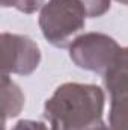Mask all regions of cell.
<instances>
[{
    "label": "cell",
    "mask_w": 128,
    "mask_h": 130,
    "mask_svg": "<svg viewBox=\"0 0 128 130\" xmlns=\"http://www.w3.org/2000/svg\"><path fill=\"white\" fill-rule=\"evenodd\" d=\"M88 17H101L110 9V0H80Z\"/></svg>",
    "instance_id": "obj_9"
},
{
    "label": "cell",
    "mask_w": 128,
    "mask_h": 130,
    "mask_svg": "<svg viewBox=\"0 0 128 130\" xmlns=\"http://www.w3.org/2000/svg\"><path fill=\"white\" fill-rule=\"evenodd\" d=\"M12 130H53L48 127L47 124L41 123V121H32V120H21L15 124V127Z\"/></svg>",
    "instance_id": "obj_10"
},
{
    "label": "cell",
    "mask_w": 128,
    "mask_h": 130,
    "mask_svg": "<svg viewBox=\"0 0 128 130\" xmlns=\"http://www.w3.org/2000/svg\"><path fill=\"white\" fill-rule=\"evenodd\" d=\"M104 91L89 83H63L44 104V117L53 130H86L101 121Z\"/></svg>",
    "instance_id": "obj_1"
},
{
    "label": "cell",
    "mask_w": 128,
    "mask_h": 130,
    "mask_svg": "<svg viewBox=\"0 0 128 130\" xmlns=\"http://www.w3.org/2000/svg\"><path fill=\"white\" fill-rule=\"evenodd\" d=\"M109 126L112 130H128V92L112 95Z\"/></svg>",
    "instance_id": "obj_7"
},
{
    "label": "cell",
    "mask_w": 128,
    "mask_h": 130,
    "mask_svg": "<svg viewBox=\"0 0 128 130\" xmlns=\"http://www.w3.org/2000/svg\"><path fill=\"white\" fill-rule=\"evenodd\" d=\"M121 47L105 33L89 32L77 36L69 45V58L78 68L102 73L112 65Z\"/></svg>",
    "instance_id": "obj_3"
},
{
    "label": "cell",
    "mask_w": 128,
    "mask_h": 130,
    "mask_svg": "<svg viewBox=\"0 0 128 130\" xmlns=\"http://www.w3.org/2000/svg\"><path fill=\"white\" fill-rule=\"evenodd\" d=\"M116 2H119V3H122V5H128V0H116Z\"/></svg>",
    "instance_id": "obj_12"
},
{
    "label": "cell",
    "mask_w": 128,
    "mask_h": 130,
    "mask_svg": "<svg viewBox=\"0 0 128 130\" xmlns=\"http://www.w3.org/2000/svg\"><path fill=\"white\" fill-rule=\"evenodd\" d=\"M0 2H2L3 8L14 6L15 9H18L24 14H32L45 5L44 3L45 0H0Z\"/></svg>",
    "instance_id": "obj_8"
},
{
    "label": "cell",
    "mask_w": 128,
    "mask_h": 130,
    "mask_svg": "<svg viewBox=\"0 0 128 130\" xmlns=\"http://www.w3.org/2000/svg\"><path fill=\"white\" fill-rule=\"evenodd\" d=\"M102 82L110 97L128 92V47L119 50L112 65L104 71Z\"/></svg>",
    "instance_id": "obj_5"
},
{
    "label": "cell",
    "mask_w": 128,
    "mask_h": 130,
    "mask_svg": "<svg viewBox=\"0 0 128 130\" xmlns=\"http://www.w3.org/2000/svg\"><path fill=\"white\" fill-rule=\"evenodd\" d=\"M41 62L38 44L24 35L2 33V70L3 74H32Z\"/></svg>",
    "instance_id": "obj_4"
},
{
    "label": "cell",
    "mask_w": 128,
    "mask_h": 130,
    "mask_svg": "<svg viewBox=\"0 0 128 130\" xmlns=\"http://www.w3.org/2000/svg\"><path fill=\"white\" fill-rule=\"evenodd\" d=\"M86 130H112V127L110 126H105L102 121H98L95 124H92L91 127H88Z\"/></svg>",
    "instance_id": "obj_11"
},
{
    "label": "cell",
    "mask_w": 128,
    "mask_h": 130,
    "mask_svg": "<svg viewBox=\"0 0 128 130\" xmlns=\"http://www.w3.org/2000/svg\"><path fill=\"white\" fill-rule=\"evenodd\" d=\"M24 107V94L20 86L12 82L8 74L2 76V112H3V124L8 118L17 117Z\"/></svg>",
    "instance_id": "obj_6"
},
{
    "label": "cell",
    "mask_w": 128,
    "mask_h": 130,
    "mask_svg": "<svg viewBox=\"0 0 128 130\" xmlns=\"http://www.w3.org/2000/svg\"><path fill=\"white\" fill-rule=\"evenodd\" d=\"M86 17L80 0H50L41 8L39 27L50 44L65 48L84 27Z\"/></svg>",
    "instance_id": "obj_2"
}]
</instances>
